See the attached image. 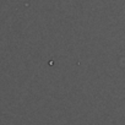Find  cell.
<instances>
[]
</instances>
